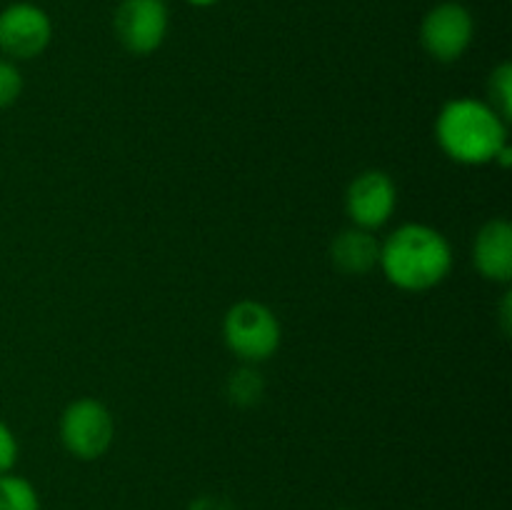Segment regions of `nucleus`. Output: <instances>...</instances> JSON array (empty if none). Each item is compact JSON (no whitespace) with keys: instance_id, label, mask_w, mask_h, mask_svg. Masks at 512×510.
<instances>
[{"instance_id":"4468645a","label":"nucleus","mask_w":512,"mask_h":510,"mask_svg":"<svg viewBox=\"0 0 512 510\" xmlns=\"http://www.w3.org/2000/svg\"><path fill=\"white\" fill-rule=\"evenodd\" d=\"M23 93V75L15 60L0 58V108H8Z\"/></svg>"},{"instance_id":"f03ea898","label":"nucleus","mask_w":512,"mask_h":510,"mask_svg":"<svg viewBox=\"0 0 512 510\" xmlns=\"http://www.w3.org/2000/svg\"><path fill=\"white\" fill-rule=\"evenodd\" d=\"M435 138L455 163H495L500 150L508 145V120L483 100L455 98L438 113Z\"/></svg>"},{"instance_id":"39448f33","label":"nucleus","mask_w":512,"mask_h":510,"mask_svg":"<svg viewBox=\"0 0 512 510\" xmlns=\"http://www.w3.org/2000/svg\"><path fill=\"white\" fill-rule=\"evenodd\" d=\"M475 38L473 13L458 0H443L425 13L420 23L423 50L438 63H455L468 53Z\"/></svg>"},{"instance_id":"423d86ee","label":"nucleus","mask_w":512,"mask_h":510,"mask_svg":"<svg viewBox=\"0 0 512 510\" xmlns=\"http://www.w3.org/2000/svg\"><path fill=\"white\" fill-rule=\"evenodd\" d=\"M170 28L165 0H120L113 15L118 43L133 55H150L163 45Z\"/></svg>"},{"instance_id":"7ed1b4c3","label":"nucleus","mask_w":512,"mask_h":510,"mask_svg":"<svg viewBox=\"0 0 512 510\" xmlns=\"http://www.w3.org/2000/svg\"><path fill=\"white\" fill-rule=\"evenodd\" d=\"M223 338L230 353L243 363H263L273 358L283 340L280 320L258 300H240L225 313Z\"/></svg>"},{"instance_id":"dca6fc26","label":"nucleus","mask_w":512,"mask_h":510,"mask_svg":"<svg viewBox=\"0 0 512 510\" xmlns=\"http://www.w3.org/2000/svg\"><path fill=\"white\" fill-rule=\"evenodd\" d=\"M188 510H233V505L220 495H200L188 505Z\"/></svg>"},{"instance_id":"2eb2a0df","label":"nucleus","mask_w":512,"mask_h":510,"mask_svg":"<svg viewBox=\"0 0 512 510\" xmlns=\"http://www.w3.org/2000/svg\"><path fill=\"white\" fill-rule=\"evenodd\" d=\"M18 463V440H15L13 430L0 420V475L10 473Z\"/></svg>"},{"instance_id":"0eeeda50","label":"nucleus","mask_w":512,"mask_h":510,"mask_svg":"<svg viewBox=\"0 0 512 510\" xmlns=\"http://www.w3.org/2000/svg\"><path fill=\"white\" fill-rule=\"evenodd\" d=\"M53 40V20L40 5L20 0L0 10V53L8 60L38 58Z\"/></svg>"},{"instance_id":"9b49d317","label":"nucleus","mask_w":512,"mask_h":510,"mask_svg":"<svg viewBox=\"0 0 512 510\" xmlns=\"http://www.w3.org/2000/svg\"><path fill=\"white\" fill-rule=\"evenodd\" d=\"M0 510H40V495L23 475H0Z\"/></svg>"},{"instance_id":"9d476101","label":"nucleus","mask_w":512,"mask_h":510,"mask_svg":"<svg viewBox=\"0 0 512 510\" xmlns=\"http://www.w3.org/2000/svg\"><path fill=\"white\" fill-rule=\"evenodd\" d=\"M330 260L343 275H368L380 265V240L373 230L348 228L335 235Z\"/></svg>"},{"instance_id":"f8f14e48","label":"nucleus","mask_w":512,"mask_h":510,"mask_svg":"<svg viewBox=\"0 0 512 510\" xmlns=\"http://www.w3.org/2000/svg\"><path fill=\"white\" fill-rule=\"evenodd\" d=\"M263 388V378L253 368H240L228 380L230 400L235 405H240V408H250V405L258 403L260 395H263Z\"/></svg>"},{"instance_id":"6e6552de","label":"nucleus","mask_w":512,"mask_h":510,"mask_svg":"<svg viewBox=\"0 0 512 510\" xmlns=\"http://www.w3.org/2000/svg\"><path fill=\"white\" fill-rule=\"evenodd\" d=\"M398 205V188L383 170H363L355 175L345 193V210L355 228L378 230L393 218Z\"/></svg>"},{"instance_id":"f3484780","label":"nucleus","mask_w":512,"mask_h":510,"mask_svg":"<svg viewBox=\"0 0 512 510\" xmlns=\"http://www.w3.org/2000/svg\"><path fill=\"white\" fill-rule=\"evenodd\" d=\"M185 3L195 5V8H210V5H215L218 0H185Z\"/></svg>"},{"instance_id":"a211bd4d","label":"nucleus","mask_w":512,"mask_h":510,"mask_svg":"<svg viewBox=\"0 0 512 510\" xmlns=\"http://www.w3.org/2000/svg\"><path fill=\"white\" fill-rule=\"evenodd\" d=\"M338 510H348V508H338Z\"/></svg>"},{"instance_id":"20e7f679","label":"nucleus","mask_w":512,"mask_h":510,"mask_svg":"<svg viewBox=\"0 0 512 510\" xmlns=\"http://www.w3.org/2000/svg\"><path fill=\"white\" fill-rule=\"evenodd\" d=\"M115 438L110 410L95 398L73 400L60 415V443L73 458L98 460Z\"/></svg>"},{"instance_id":"f257e3e1","label":"nucleus","mask_w":512,"mask_h":510,"mask_svg":"<svg viewBox=\"0 0 512 510\" xmlns=\"http://www.w3.org/2000/svg\"><path fill=\"white\" fill-rule=\"evenodd\" d=\"M380 268L395 288L425 293L450 275L453 250L440 230L425 223H405L380 243Z\"/></svg>"},{"instance_id":"1a4fd4ad","label":"nucleus","mask_w":512,"mask_h":510,"mask_svg":"<svg viewBox=\"0 0 512 510\" xmlns=\"http://www.w3.org/2000/svg\"><path fill=\"white\" fill-rule=\"evenodd\" d=\"M473 260L478 273L493 283H510L512 278V225L505 218L488 220L473 243Z\"/></svg>"},{"instance_id":"ddd939ff","label":"nucleus","mask_w":512,"mask_h":510,"mask_svg":"<svg viewBox=\"0 0 512 510\" xmlns=\"http://www.w3.org/2000/svg\"><path fill=\"white\" fill-rule=\"evenodd\" d=\"M490 98H493V108L510 120L512 115V65L500 63L490 75Z\"/></svg>"}]
</instances>
